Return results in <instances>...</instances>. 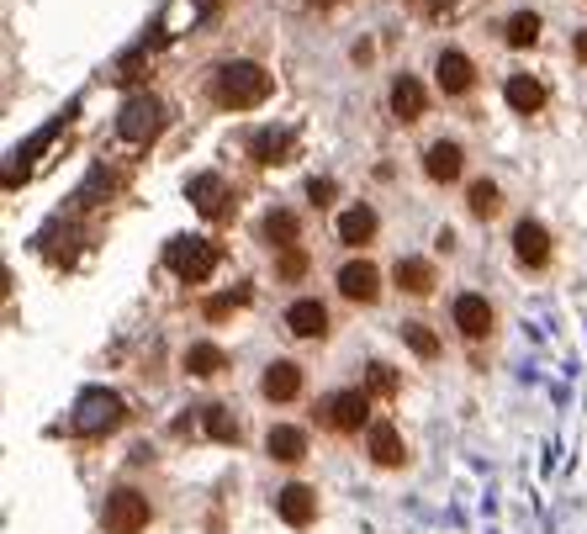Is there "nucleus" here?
<instances>
[{
	"label": "nucleus",
	"instance_id": "obj_1",
	"mask_svg": "<svg viewBox=\"0 0 587 534\" xmlns=\"http://www.w3.org/2000/svg\"><path fill=\"white\" fill-rule=\"evenodd\" d=\"M270 69L265 64H254V59H228V64H217V75H212V101L223 106V112H249V106H260L270 101Z\"/></svg>",
	"mask_w": 587,
	"mask_h": 534
},
{
	"label": "nucleus",
	"instance_id": "obj_2",
	"mask_svg": "<svg viewBox=\"0 0 587 534\" xmlns=\"http://www.w3.org/2000/svg\"><path fill=\"white\" fill-rule=\"evenodd\" d=\"M122 418H127V408H122L117 392H85L75 402V413H69V429L80 439H101V434H112Z\"/></svg>",
	"mask_w": 587,
	"mask_h": 534
},
{
	"label": "nucleus",
	"instance_id": "obj_3",
	"mask_svg": "<svg viewBox=\"0 0 587 534\" xmlns=\"http://www.w3.org/2000/svg\"><path fill=\"white\" fill-rule=\"evenodd\" d=\"M164 133V106L154 96H127L117 112V138L122 143H154Z\"/></svg>",
	"mask_w": 587,
	"mask_h": 534
},
{
	"label": "nucleus",
	"instance_id": "obj_4",
	"mask_svg": "<svg viewBox=\"0 0 587 534\" xmlns=\"http://www.w3.org/2000/svg\"><path fill=\"white\" fill-rule=\"evenodd\" d=\"M164 265H170L180 281H207L217 270V244H207V238H170Z\"/></svg>",
	"mask_w": 587,
	"mask_h": 534
},
{
	"label": "nucleus",
	"instance_id": "obj_5",
	"mask_svg": "<svg viewBox=\"0 0 587 534\" xmlns=\"http://www.w3.org/2000/svg\"><path fill=\"white\" fill-rule=\"evenodd\" d=\"M149 519H154L149 497H143V492H133V487L112 492V497H106V513H101L106 534H143V529H149Z\"/></svg>",
	"mask_w": 587,
	"mask_h": 534
},
{
	"label": "nucleus",
	"instance_id": "obj_6",
	"mask_svg": "<svg viewBox=\"0 0 587 534\" xmlns=\"http://www.w3.org/2000/svg\"><path fill=\"white\" fill-rule=\"evenodd\" d=\"M323 418H328V429H339V434H355L371 423V397L365 392H334L323 402Z\"/></svg>",
	"mask_w": 587,
	"mask_h": 534
},
{
	"label": "nucleus",
	"instance_id": "obj_7",
	"mask_svg": "<svg viewBox=\"0 0 587 534\" xmlns=\"http://www.w3.org/2000/svg\"><path fill=\"white\" fill-rule=\"evenodd\" d=\"M186 196H191V207L201 217H228V207H233V191H228L223 175H196L186 186Z\"/></svg>",
	"mask_w": 587,
	"mask_h": 534
},
{
	"label": "nucleus",
	"instance_id": "obj_8",
	"mask_svg": "<svg viewBox=\"0 0 587 534\" xmlns=\"http://www.w3.org/2000/svg\"><path fill=\"white\" fill-rule=\"evenodd\" d=\"M275 513L291 524V529H307L318 519V492L313 487H302V482H291V487H281L275 492Z\"/></svg>",
	"mask_w": 587,
	"mask_h": 534
},
{
	"label": "nucleus",
	"instance_id": "obj_9",
	"mask_svg": "<svg viewBox=\"0 0 587 534\" xmlns=\"http://www.w3.org/2000/svg\"><path fill=\"white\" fill-rule=\"evenodd\" d=\"M339 291H344V302H376L381 297V270L371 260H350L339 270Z\"/></svg>",
	"mask_w": 587,
	"mask_h": 534
},
{
	"label": "nucleus",
	"instance_id": "obj_10",
	"mask_svg": "<svg viewBox=\"0 0 587 534\" xmlns=\"http://www.w3.org/2000/svg\"><path fill=\"white\" fill-rule=\"evenodd\" d=\"M434 80H439V90H445V96H466V90L476 85V69H471V59L461 48H445L434 59Z\"/></svg>",
	"mask_w": 587,
	"mask_h": 534
},
{
	"label": "nucleus",
	"instance_id": "obj_11",
	"mask_svg": "<svg viewBox=\"0 0 587 534\" xmlns=\"http://www.w3.org/2000/svg\"><path fill=\"white\" fill-rule=\"evenodd\" d=\"M450 318H455V328H461L466 339H487V334H492V307H487V297H476V291L455 297Z\"/></svg>",
	"mask_w": 587,
	"mask_h": 534
},
{
	"label": "nucleus",
	"instance_id": "obj_12",
	"mask_svg": "<svg viewBox=\"0 0 587 534\" xmlns=\"http://www.w3.org/2000/svg\"><path fill=\"white\" fill-rule=\"evenodd\" d=\"M260 392L270 402H291V397L302 392V365L297 360H270L265 376H260Z\"/></svg>",
	"mask_w": 587,
	"mask_h": 534
},
{
	"label": "nucleus",
	"instance_id": "obj_13",
	"mask_svg": "<svg viewBox=\"0 0 587 534\" xmlns=\"http://www.w3.org/2000/svg\"><path fill=\"white\" fill-rule=\"evenodd\" d=\"M461 164H466V154H461V143H450V138H439L424 149V170H429L434 186H450V180L461 175Z\"/></svg>",
	"mask_w": 587,
	"mask_h": 534
},
{
	"label": "nucleus",
	"instance_id": "obj_14",
	"mask_svg": "<svg viewBox=\"0 0 587 534\" xmlns=\"http://www.w3.org/2000/svg\"><path fill=\"white\" fill-rule=\"evenodd\" d=\"M286 328H291L297 339H323V334H328V307L313 302V297L291 302V307H286Z\"/></svg>",
	"mask_w": 587,
	"mask_h": 534
},
{
	"label": "nucleus",
	"instance_id": "obj_15",
	"mask_svg": "<svg viewBox=\"0 0 587 534\" xmlns=\"http://www.w3.org/2000/svg\"><path fill=\"white\" fill-rule=\"evenodd\" d=\"M249 154H254V164H286L297 154V138H291L286 127H265V133H254Z\"/></svg>",
	"mask_w": 587,
	"mask_h": 534
},
{
	"label": "nucleus",
	"instance_id": "obj_16",
	"mask_svg": "<svg viewBox=\"0 0 587 534\" xmlns=\"http://www.w3.org/2000/svg\"><path fill=\"white\" fill-rule=\"evenodd\" d=\"M424 112H429V96H424V85H418L413 75L392 80V117H397V122H418Z\"/></svg>",
	"mask_w": 587,
	"mask_h": 534
},
{
	"label": "nucleus",
	"instance_id": "obj_17",
	"mask_svg": "<svg viewBox=\"0 0 587 534\" xmlns=\"http://www.w3.org/2000/svg\"><path fill=\"white\" fill-rule=\"evenodd\" d=\"M513 254H519L524 265H535V270H540V265L550 260V233H545L540 223H529V217H524V223L513 228Z\"/></svg>",
	"mask_w": 587,
	"mask_h": 534
},
{
	"label": "nucleus",
	"instance_id": "obj_18",
	"mask_svg": "<svg viewBox=\"0 0 587 534\" xmlns=\"http://www.w3.org/2000/svg\"><path fill=\"white\" fill-rule=\"evenodd\" d=\"M376 238V212L371 207H350L339 217V244H350V249H365Z\"/></svg>",
	"mask_w": 587,
	"mask_h": 534
},
{
	"label": "nucleus",
	"instance_id": "obj_19",
	"mask_svg": "<svg viewBox=\"0 0 587 534\" xmlns=\"http://www.w3.org/2000/svg\"><path fill=\"white\" fill-rule=\"evenodd\" d=\"M265 450H270V460H281V466H297V460L307 455V434H302V429H286V423H281V429L265 434Z\"/></svg>",
	"mask_w": 587,
	"mask_h": 534
},
{
	"label": "nucleus",
	"instance_id": "obj_20",
	"mask_svg": "<svg viewBox=\"0 0 587 534\" xmlns=\"http://www.w3.org/2000/svg\"><path fill=\"white\" fill-rule=\"evenodd\" d=\"M371 460H376V466H402V460H408L402 434L392 429V423H371Z\"/></svg>",
	"mask_w": 587,
	"mask_h": 534
},
{
	"label": "nucleus",
	"instance_id": "obj_21",
	"mask_svg": "<svg viewBox=\"0 0 587 534\" xmlns=\"http://www.w3.org/2000/svg\"><path fill=\"white\" fill-rule=\"evenodd\" d=\"M503 96H508V106H513V112H540V106H545V85L540 80H529V75H513L508 85H503Z\"/></svg>",
	"mask_w": 587,
	"mask_h": 534
},
{
	"label": "nucleus",
	"instance_id": "obj_22",
	"mask_svg": "<svg viewBox=\"0 0 587 534\" xmlns=\"http://www.w3.org/2000/svg\"><path fill=\"white\" fill-rule=\"evenodd\" d=\"M397 286L408 297H429L434 291V265L429 260H397Z\"/></svg>",
	"mask_w": 587,
	"mask_h": 534
},
{
	"label": "nucleus",
	"instance_id": "obj_23",
	"mask_svg": "<svg viewBox=\"0 0 587 534\" xmlns=\"http://www.w3.org/2000/svg\"><path fill=\"white\" fill-rule=\"evenodd\" d=\"M228 365V355L217 344H191L186 349V376H217Z\"/></svg>",
	"mask_w": 587,
	"mask_h": 534
},
{
	"label": "nucleus",
	"instance_id": "obj_24",
	"mask_svg": "<svg viewBox=\"0 0 587 534\" xmlns=\"http://www.w3.org/2000/svg\"><path fill=\"white\" fill-rule=\"evenodd\" d=\"M260 233H265V244H275V249H291V244H297V217H291V212H265Z\"/></svg>",
	"mask_w": 587,
	"mask_h": 534
},
{
	"label": "nucleus",
	"instance_id": "obj_25",
	"mask_svg": "<svg viewBox=\"0 0 587 534\" xmlns=\"http://www.w3.org/2000/svg\"><path fill=\"white\" fill-rule=\"evenodd\" d=\"M535 43H540V16L535 11L508 16V48H535Z\"/></svg>",
	"mask_w": 587,
	"mask_h": 534
},
{
	"label": "nucleus",
	"instance_id": "obj_26",
	"mask_svg": "<svg viewBox=\"0 0 587 534\" xmlns=\"http://www.w3.org/2000/svg\"><path fill=\"white\" fill-rule=\"evenodd\" d=\"M466 207H471V217H498V207H503V191L492 186V180H476L471 196H466Z\"/></svg>",
	"mask_w": 587,
	"mask_h": 534
},
{
	"label": "nucleus",
	"instance_id": "obj_27",
	"mask_svg": "<svg viewBox=\"0 0 587 534\" xmlns=\"http://www.w3.org/2000/svg\"><path fill=\"white\" fill-rule=\"evenodd\" d=\"M207 434L217 439V445H238V418L223 408V402H212V408H207Z\"/></svg>",
	"mask_w": 587,
	"mask_h": 534
},
{
	"label": "nucleus",
	"instance_id": "obj_28",
	"mask_svg": "<svg viewBox=\"0 0 587 534\" xmlns=\"http://www.w3.org/2000/svg\"><path fill=\"white\" fill-rule=\"evenodd\" d=\"M402 339H408V349H413V355H424V360L439 355V339L429 334L424 323H402Z\"/></svg>",
	"mask_w": 587,
	"mask_h": 534
},
{
	"label": "nucleus",
	"instance_id": "obj_29",
	"mask_svg": "<svg viewBox=\"0 0 587 534\" xmlns=\"http://www.w3.org/2000/svg\"><path fill=\"white\" fill-rule=\"evenodd\" d=\"M371 392H376V397H392V392H397V376L387 371V365H371Z\"/></svg>",
	"mask_w": 587,
	"mask_h": 534
},
{
	"label": "nucleus",
	"instance_id": "obj_30",
	"mask_svg": "<svg viewBox=\"0 0 587 534\" xmlns=\"http://www.w3.org/2000/svg\"><path fill=\"white\" fill-rule=\"evenodd\" d=\"M302 270H307V254H302V249H286V254H281V275H286V281H297Z\"/></svg>",
	"mask_w": 587,
	"mask_h": 534
},
{
	"label": "nucleus",
	"instance_id": "obj_31",
	"mask_svg": "<svg viewBox=\"0 0 587 534\" xmlns=\"http://www.w3.org/2000/svg\"><path fill=\"white\" fill-rule=\"evenodd\" d=\"M307 196H313L318 207H328V201H334V180H313V186H307Z\"/></svg>",
	"mask_w": 587,
	"mask_h": 534
},
{
	"label": "nucleus",
	"instance_id": "obj_32",
	"mask_svg": "<svg viewBox=\"0 0 587 534\" xmlns=\"http://www.w3.org/2000/svg\"><path fill=\"white\" fill-rule=\"evenodd\" d=\"M233 302H244V297H212V302H207V318H228Z\"/></svg>",
	"mask_w": 587,
	"mask_h": 534
},
{
	"label": "nucleus",
	"instance_id": "obj_33",
	"mask_svg": "<svg viewBox=\"0 0 587 534\" xmlns=\"http://www.w3.org/2000/svg\"><path fill=\"white\" fill-rule=\"evenodd\" d=\"M413 6L424 16H445V11H455V0H413Z\"/></svg>",
	"mask_w": 587,
	"mask_h": 534
},
{
	"label": "nucleus",
	"instance_id": "obj_34",
	"mask_svg": "<svg viewBox=\"0 0 587 534\" xmlns=\"http://www.w3.org/2000/svg\"><path fill=\"white\" fill-rule=\"evenodd\" d=\"M577 59L587 64V32H577Z\"/></svg>",
	"mask_w": 587,
	"mask_h": 534
},
{
	"label": "nucleus",
	"instance_id": "obj_35",
	"mask_svg": "<svg viewBox=\"0 0 587 534\" xmlns=\"http://www.w3.org/2000/svg\"><path fill=\"white\" fill-rule=\"evenodd\" d=\"M307 6H334V0H307Z\"/></svg>",
	"mask_w": 587,
	"mask_h": 534
}]
</instances>
